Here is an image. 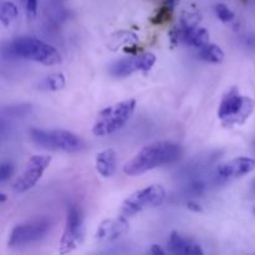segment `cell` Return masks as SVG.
<instances>
[{"label": "cell", "instance_id": "ba28073f", "mask_svg": "<svg viewBox=\"0 0 255 255\" xmlns=\"http://www.w3.org/2000/svg\"><path fill=\"white\" fill-rule=\"evenodd\" d=\"M51 221L47 218L35 219L29 223L16 226L9 237L10 247H21L44 239L51 231Z\"/></svg>", "mask_w": 255, "mask_h": 255}, {"label": "cell", "instance_id": "52a82bcc", "mask_svg": "<svg viewBox=\"0 0 255 255\" xmlns=\"http://www.w3.org/2000/svg\"><path fill=\"white\" fill-rule=\"evenodd\" d=\"M85 227L81 212L75 204L67 208L66 223H65L64 234L60 242V254H67L75 251L84 241Z\"/></svg>", "mask_w": 255, "mask_h": 255}, {"label": "cell", "instance_id": "f1b7e54d", "mask_svg": "<svg viewBox=\"0 0 255 255\" xmlns=\"http://www.w3.org/2000/svg\"><path fill=\"white\" fill-rule=\"evenodd\" d=\"M254 187H255V183H254Z\"/></svg>", "mask_w": 255, "mask_h": 255}, {"label": "cell", "instance_id": "7a4b0ae2", "mask_svg": "<svg viewBox=\"0 0 255 255\" xmlns=\"http://www.w3.org/2000/svg\"><path fill=\"white\" fill-rule=\"evenodd\" d=\"M9 51L17 57L32 60L49 66L61 64L62 61L61 55L54 46L31 36H21L12 40L9 45Z\"/></svg>", "mask_w": 255, "mask_h": 255}, {"label": "cell", "instance_id": "5b68a950", "mask_svg": "<svg viewBox=\"0 0 255 255\" xmlns=\"http://www.w3.org/2000/svg\"><path fill=\"white\" fill-rule=\"evenodd\" d=\"M32 142L42 148L52 151H64L69 153L81 151L85 147L84 141L77 134L65 129H39L30 131Z\"/></svg>", "mask_w": 255, "mask_h": 255}, {"label": "cell", "instance_id": "277c9868", "mask_svg": "<svg viewBox=\"0 0 255 255\" xmlns=\"http://www.w3.org/2000/svg\"><path fill=\"white\" fill-rule=\"evenodd\" d=\"M255 109V101L248 96H242L237 87H232L222 99L218 117L224 126L243 125Z\"/></svg>", "mask_w": 255, "mask_h": 255}, {"label": "cell", "instance_id": "4fadbf2b", "mask_svg": "<svg viewBox=\"0 0 255 255\" xmlns=\"http://www.w3.org/2000/svg\"><path fill=\"white\" fill-rule=\"evenodd\" d=\"M168 249L173 254L183 255H202L204 254L203 249L199 244L192 239L186 238L177 232H172L168 238Z\"/></svg>", "mask_w": 255, "mask_h": 255}, {"label": "cell", "instance_id": "e0dca14e", "mask_svg": "<svg viewBox=\"0 0 255 255\" xmlns=\"http://www.w3.org/2000/svg\"><path fill=\"white\" fill-rule=\"evenodd\" d=\"M199 57L207 62L212 64H221L224 60V51L216 44H206L204 46L199 47Z\"/></svg>", "mask_w": 255, "mask_h": 255}, {"label": "cell", "instance_id": "484cf974", "mask_svg": "<svg viewBox=\"0 0 255 255\" xmlns=\"http://www.w3.org/2000/svg\"><path fill=\"white\" fill-rule=\"evenodd\" d=\"M187 207H188V209H191V211L196 212V213H198V212L203 211V208H202V207L199 206L198 203H194V202H189V203L187 204Z\"/></svg>", "mask_w": 255, "mask_h": 255}, {"label": "cell", "instance_id": "5bb4252c", "mask_svg": "<svg viewBox=\"0 0 255 255\" xmlns=\"http://www.w3.org/2000/svg\"><path fill=\"white\" fill-rule=\"evenodd\" d=\"M117 168L116 152L112 148H107L97 153L96 156V171L104 178H110L115 174Z\"/></svg>", "mask_w": 255, "mask_h": 255}, {"label": "cell", "instance_id": "8fae6325", "mask_svg": "<svg viewBox=\"0 0 255 255\" xmlns=\"http://www.w3.org/2000/svg\"><path fill=\"white\" fill-rule=\"evenodd\" d=\"M255 168V159L251 157H238L232 161L221 164L217 168L214 178L219 183L232 181V179L239 178L246 174L251 173Z\"/></svg>", "mask_w": 255, "mask_h": 255}, {"label": "cell", "instance_id": "d6986e66", "mask_svg": "<svg viewBox=\"0 0 255 255\" xmlns=\"http://www.w3.org/2000/svg\"><path fill=\"white\" fill-rule=\"evenodd\" d=\"M17 16V7L14 2L4 1L0 6V20L4 26H7L10 22Z\"/></svg>", "mask_w": 255, "mask_h": 255}, {"label": "cell", "instance_id": "83f0119b", "mask_svg": "<svg viewBox=\"0 0 255 255\" xmlns=\"http://www.w3.org/2000/svg\"><path fill=\"white\" fill-rule=\"evenodd\" d=\"M254 214H255V208H254Z\"/></svg>", "mask_w": 255, "mask_h": 255}, {"label": "cell", "instance_id": "7402d4cb", "mask_svg": "<svg viewBox=\"0 0 255 255\" xmlns=\"http://www.w3.org/2000/svg\"><path fill=\"white\" fill-rule=\"evenodd\" d=\"M172 10H173V7H171L169 5L166 4L164 6H162L161 9L158 10V12H157L153 17H152L151 21L153 22V24H157V25L164 24V22H167L168 20H171Z\"/></svg>", "mask_w": 255, "mask_h": 255}, {"label": "cell", "instance_id": "8992f818", "mask_svg": "<svg viewBox=\"0 0 255 255\" xmlns=\"http://www.w3.org/2000/svg\"><path fill=\"white\" fill-rule=\"evenodd\" d=\"M164 199H166V189L159 184H152L134 192L128 198L125 199L121 207V214L126 217H133L146 209L161 206Z\"/></svg>", "mask_w": 255, "mask_h": 255}, {"label": "cell", "instance_id": "603a6c76", "mask_svg": "<svg viewBox=\"0 0 255 255\" xmlns=\"http://www.w3.org/2000/svg\"><path fill=\"white\" fill-rule=\"evenodd\" d=\"M14 173V164L11 162H2L1 166H0V182L5 183L10 177Z\"/></svg>", "mask_w": 255, "mask_h": 255}, {"label": "cell", "instance_id": "4316f807", "mask_svg": "<svg viewBox=\"0 0 255 255\" xmlns=\"http://www.w3.org/2000/svg\"><path fill=\"white\" fill-rule=\"evenodd\" d=\"M5 201H6V196H5V194L2 193V194H1V203H4Z\"/></svg>", "mask_w": 255, "mask_h": 255}, {"label": "cell", "instance_id": "9a60e30c", "mask_svg": "<svg viewBox=\"0 0 255 255\" xmlns=\"http://www.w3.org/2000/svg\"><path fill=\"white\" fill-rule=\"evenodd\" d=\"M179 35H181V41L194 47H202L209 42L208 31L202 27L194 26L191 29L179 27Z\"/></svg>", "mask_w": 255, "mask_h": 255}, {"label": "cell", "instance_id": "30bf717a", "mask_svg": "<svg viewBox=\"0 0 255 255\" xmlns=\"http://www.w3.org/2000/svg\"><path fill=\"white\" fill-rule=\"evenodd\" d=\"M156 64V56L152 52H142L138 55L125 57L110 66V74L115 77H127L136 71L147 72Z\"/></svg>", "mask_w": 255, "mask_h": 255}, {"label": "cell", "instance_id": "7c38bea8", "mask_svg": "<svg viewBox=\"0 0 255 255\" xmlns=\"http://www.w3.org/2000/svg\"><path fill=\"white\" fill-rule=\"evenodd\" d=\"M127 217L121 214L116 218L106 219L99 226L96 232V239L100 242H114L128 232Z\"/></svg>", "mask_w": 255, "mask_h": 255}, {"label": "cell", "instance_id": "6da1fadb", "mask_svg": "<svg viewBox=\"0 0 255 255\" xmlns=\"http://www.w3.org/2000/svg\"><path fill=\"white\" fill-rule=\"evenodd\" d=\"M182 154L178 143L171 141H157L141 149L132 159L124 166V173L127 176H139L157 167L176 162Z\"/></svg>", "mask_w": 255, "mask_h": 255}, {"label": "cell", "instance_id": "ffe728a7", "mask_svg": "<svg viewBox=\"0 0 255 255\" xmlns=\"http://www.w3.org/2000/svg\"><path fill=\"white\" fill-rule=\"evenodd\" d=\"M199 21H201L199 14H197L194 11H184L182 14L181 27H183V29H191V27L197 26Z\"/></svg>", "mask_w": 255, "mask_h": 255}, {"label": "cell", "instance_id": "44dd1931", "mask_svg": "<svg viewBox=\"0 0 255 255\" xmlns=\"http://www.w3.org/2000/svg\"><path fill=\"white\" fill-rule=\"evenodd\" d=\"M214 10H216V14L217 16L219 17V20H222L223 22H231L236 19L234 12L232 11L226 4H222V2L221 4H217L216 7H214Z\"/></svg>", "mask_w": 255, "mask_h": 255}, {"label": "cell", "instance_id": "9c48e42d", "mask_svg": "<svg viewBox=\"0 0 255 255\" xmlns=\"http://www.w3.org/2000/svg\"><path fill=\"white\" fill-rule=\"evenodd\" d=\"M50 162H51V157L47 154H36L32 156L26 163V168L22 172L21 176L15 181L14 191L16 193H25L29 189H31L40 178L44 174L45 169L49 167Z\"/></svg>", "mask_w": 255, "mask_h": 255}, {"label": "cell", "instance_id": "ac0fdd59", "mask_svg": "<svg viewBox=\"0 0 255 255\" xmlns=\"http://www.w3.org/2000/svg\"><path fill=\"white\" fill-rule=\"evenodd\" d=\"M65 84H66V81H65L64 75L52 74L44 77L39 82V89L45 90V91H59V90L64 89Z\"/></svg>", "mask_w": 255, "mask_h": 255}, {"label": "cell", "instance_id": "2e32d148", "mask_svg": "<svg viewBox=\"0 0 255 255\" xmlns=\"http://www.w3.org/2000/svg\"><path fill=\"white\" fill-rule=\"evenodd\" d=\"M138 42V36L134 32L127 31V30H121V31L115 32L111 36V40L109 42V47L111 50H119L120 47L125 46H136Z\"/></svg>", "mask_w": 255, "mask_h": 255}, {"label": "cell", "instance_id": "cb8c5ba5", "mask_svg": "<svg viewBox=\"0 0 255 255\" xmlns=\"http://www.w3.org/2000/svg\"><path fill=\"white\" fill-rule=\"evenodd\" d=\"M26 15L30 20L35 19L37 14V0H25Z\"/></svg>", "mask_w": 255, "mask_h": 255}, {"label": "cell", "instance_id": "d4e9b609", "mask_svg": "<svg viewBox=\"0 0 255 255\" xmlns=\"http://www.w3.org/2000/svg\"><path fill=\"white\" fill-rule=\"evenodd\" d=\"M164 253H166V252L163 251V249L161 248V247L159 246H157V244H153V246H152V248L149 249V254H153V255H163Z\"/></svg>", "mask_w": 255, "mask_h": 255}, {"label": "cell", "instance_id": "3957f363", "mask_svg": "<svg viewBox=\"0 0 255 255\" xmlns=\"http://www.w3.org/2000/svg\"><path fill=\"white\" fill-rule=\"evenodd\" d=\"M134 109H136V100L133 99L106 107L97 115L92 132L95 136L104 137L119 131L131 119Z\"/></svg>", "mask_w": 255, "mask_h": 255}]
</instances>
